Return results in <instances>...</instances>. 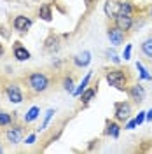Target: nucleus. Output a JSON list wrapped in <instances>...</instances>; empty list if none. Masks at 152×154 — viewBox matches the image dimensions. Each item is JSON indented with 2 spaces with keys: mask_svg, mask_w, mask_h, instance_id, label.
Listing matches in <instances>:
<instances>
[{
  "mask_svg": "<svg viewBox=\"0 0 152 154\" xmlns=\"http://www.w3.org/2000/svg\"><path fill=\"white\" fill-rule=\"evenodd\" d=\"M136 70H138V79H142V81H152V74H149V70L143 67L142 61H136Z\"/></svg>",
  "mask_w": 152,
  "mask_h": 154,
  "instance_id": "nucleus-21",
  "label": "nucleus"
},
{
  "mask_svg": "<svg viewBox=\"0 0 152 154\" xmlns=\"http://www.w3.org/2000/svg\"><path fill=\"white\" fill-rule=\"evenodd\" d=\"M5 96H7V100L12 102V103H23V100H25V96H23V91L19 89L18 84H7L5 86Z\"/></svg>",
  "mask_w": 152,
  "mask_h": 154,
  "instance_id": "nucleus-6",
  "label": "nucleus"
},
{
  "mask_svg": "<svg viewBox=\"0 0 152 154\" xmlns=\"http://www.w3.org/2000/svg\"><path fill=\"white\" fill-rule=\"evenodd\" d=\"M91 75H93V72L89 70V72H87V74H86V75L82 77L81 84H79V86H77L75 89H74V93H72V95H74V96H81V93H82V91H84L86 88L89 86V81H91Z\"/></svg>",
  "mask_w": 152,
  "mask_h": 154,
  "instance_id": "nucleus-16",
  "label": "nucleus"
},
{
  "mask_svg": "<svg viewBox=\"0 0 152 154\" xmlns=\"http://www.w3.org/2000/svg\"><path fill=\"white\" fill-rule=\"evenodd\" d=\"M44 48H46L47 53L54 54L58 49H59V38H58L56 35H53V33H51V35L47 37V40H46V46H44Z\"/></svg>",
  "mask_w": 152,
  "mask_h": 154,
  "instance_id": "nucleus-15",
  "label": "nucleus"
},
{
  "mask_svg": "<svg viewBox=\"0 0 152 154\" xmlns=\"http://www.w3.org/2000/svg\"><path fill=\"white\" fill-rule=\"evenodd\" d=\"M142 53H143V56L147 58V60L152 61V37L145 38V40L142 42Z\"/></svg>",
  "mask_w": 152,
  "mask_h": 154,
  "instance_id": "nucleus-19",
  "label": "nucleus"
},
{
  "mask_svg": "<svg viewBox=\"0 0 152 154\" xmlns=\"http://www.w3.org/2000/svg\"><path fill=\"white\" fill-rule=\"evenodd\" d=\"M126 33L128 32H124V30H121L119 26H108V30H107V37H108V40H110V44H112V48H117V46H121L124 40H126Z\"/></svg>",
  "mask_w": 152,
  "mask_h": 154,
  "instance_id": "nucleus-4",
  "label": "nucleus"
},
{
  "mask_svg": "<svg viewBox=\"0 0 152 154\" xmlns=\"http://www.w3.org/2000/svg\"><path fill=\"white\" fill-rule=\"evenodd\" d=\"M145 121H152V109L147 110V114H145Z\"/></svg>",
  "mask_w": 152,
  "mask_h": 154,
  "instance_id": "nucleus-31",
  "label": "nucleus"
},
{
  "mask_svg": "<svg viewBox=\"0 0 152 154\" xmlns=\"http://www.w3.org/2000/svg\"><path fill=\"white\" fill-rule=\"evenodd\" d=\"M4 53H5V49H4V44H0V56H2Z\"/></svg>",
  "mask_w": 152,
  "mask_h": 154,
  "instance_id": "nucleus-32",
  "label": "nucleus"
},
{
  "mask_svg": "<svg viewBox=\"0 0 152 154\" xmlns=\"http://www.w3.org/2000/svg\"><path fill=\"white\" fill-rule=\"evenodd\" d=\"M74 63H75L79 68H86L91 63V53H89V51H82L81 54L74 56Z\"/></svg>",
  "mask_w": 152,
  "mask_h": 154,
  "instance_id": "nucleus-13",
  "label": "nucleus"
},
{
  "mask_svg": "<svg viewBox=\"0 0 152 154\" xmlns=\"http://www.w3.org/2000/svg\"><path fill=\"white\" fill-rule=\"evenodd\" d=\"M131 112H133V107H131L129 102L124 100V102H115L114 103V117L117 121H121V123L128 121Z\"/></svg>",
  "mask_w": 152,
  "mask_h": 154,
  "instance_id": "nucleus-3",
  "label": "nucleus"
},
{
  "mask_svg": "<svg viewBox=\"0 0 152 154\" xmlns=\"http://www.w3.org/2000/svg\"><path fill=\"white\" fill-rule=\"evenodd\" d=\"M96 93H98V82H96V86H93V88H86L84 91L81 93V96H79V98H81V102H82L84 105H87V103L95 98Z\"/></svg>",
  "mask_w": 152,
  "mask_h": 154,
  "instance_id": "nucleus-14",
  "label": "nucleus"
},
{
  "mask_svg": "<svg viewBox=\"0 0 152 154\" xmlns=\"http://www.w3.org/2000/svg\"><path fill=\"white\" fill-rule=\"evenodd\" d=\"M12 53H14V58H16L18 61H26V60H30V56H32L28 49L21 46V42H14V49H12Z\"/></svg>",
  "mask_w": 152,
  "mask_h": 154,
  "instance_id": "nucleus-12",
  "label": "nucleus"
},
{
  "mask_svg": "<svg viewBox=\"0 0 152 154\" xmlns=\"http://www.w3.org/2000/svg\"><path fill=\"white\" fill-rule=\"evenodd\" d=\"M49 84H51V81H49V77L44 72H32L26 77V86H28L30 93H33V95L44 93L49 88Z\"/></svg>",
  "mask_w": 152,
  "mask_h": 154,
  "instance_id": "nucleus-2",
  "label": "nucleus"
},
{
  "mask_svg": "<svg viewBox=\"0 0 152 154\" xmlns=\"http://www.w3.org/2000/svg\"><path fill=\"white\" fill-rule=\"evenodd\" d=\"M0 152H4V147H2V145H0Z\"/></svg>",
  "mask_w": 152,
  "mask_h": 154,
  "instance_id": "nucleus-33",
  "label": "nucleus"
},
{
  "mask_svg": "<svg viewBox=\"0 0 152 154\" xmlns=\"http://www.w3.org/2000/svg\"><path fill=\"white\" fill-rule=\"evenodd\" d=\"M131 51H133V46H131V44H126V48H124V53H123L124 61L131 60Z\"/></svg>",
  "mask_w": 152,
  "mask_h": 154,
  "instance_id": "nucleus-26",
  "label": "nucleus"
},
{
  "mask_svg": "<svg viewBox=\"0 0 152 154\" xmlns=\"http://www.w3.org/2000/svg\"><path fill=\"white\" fill-rule=\"evenodd\" d=\"M82 2H84V5H86V7H87V9H89V7H91V5H93V4H95L96 0H82Z\"/></svg>",
  "mask_w": 152,
  "mask_h": 154,
  "instance_id": "nucleus-30",
  "label": "nucleus"
},
{
  "mask_svg": "<svg viewBox=\"0 0 152 154\" xmlns=\"http://www.w3.org/2000/svg\"><path fill=\"white\" fill-rule=\"evenodd\" d=\"M54 109L51 107V109H47V112H46V116H44V121H42V125L38 126V131H42V130H46L47 128V125L51 123V119H53V116H54Z\"/></svg>",
  "mask_w": 152,
  "mask_h": 154,
  "instance_id": "nucleus-22",
  "label": "nucleus"
},
{
  "mask_svg": "<svg viewBox=\"0 0 152 154\" xmlns=\"http://www.w3.org/2000/svg\"><path fill=\"white\" fill-rule=\"evenodd\" d=\"M105 79L108 82V86L115 88L119 91H128L129 88V70H123V68H110L105 72Z\"/></svg>",
  "mask_w": 152,
  "mask_h": 154,
  "instance_id": "nucleus-1",
  "label": "nucleus"
},
{
  "mask_svg": "<svg viewBox=\"0 0 152 154\" xmlns=\"http://www.w3.org/2000/svg\"><path fill=\"white\" fill-rule=\"evenodd\" d=\"M38 18L44 19V21H53V9H51V5L49 4H44V5H40L38 7Z\"/></svg>",
  "mask_w": 152,
  "mask_h": 154,
  "instance_id": "nucleus-17",
  "label": "nucleus"
},
{
  "mask_svg": "<svg viewBox=\"0 0 152 154\" xmlns=\"http://www.w3.org/2000/svg\"><path fill=\"white\" fill-rule=\"evenodd\" d=\"M12 119L14 116L5 112V110H0V126H11L12 125Z\"/></svg>",
  "mask_w": 152,
  "mask_h": 154,
  "instance_id": "nucleus-23",
  "label": "nucleus"
},
{
  "mask_svg": "<svg viewBox=\"0 0 152 154\" xmlns=\"http://www.w3.org/2000/svg\"><path fill=\"white\" fill-rule=\"evenodd\" d=\"M136 121H135V119H128V123H126V125H124V130H135V128H136Z\"/></svg>",
  "mask_w": 152,
  "mask_h": 154,
  "instance_id": "nucleus-29",
  "label": "nucleus"
},
{
  "mask_svg": "<svg viewBox=\"0 0 152 154\" xmlns=\"http://www.w3.org/2000/svg\"><path fill=\"white\" fill-rule=\"evenodd\" d=\"M119 2L121 0H107L103 5V12L107 18H112L114 19L117 14H119Z\"/></svg>",
  "mask_w": 152,
  "mask_h": 154,
  "instance_id": "nucleus-11",
  "label": "nucleus"
},
{
  "mask_svg": "<svg viewBox=\"0 0 152 154\" xmlns=\"http://www.w3.org/2000/svg\"><path fill=\"white\" fill-rule=\"evenodd\" d=\"M32 25H33V21L28 18V16H16L14 21H12V26L16 32H21V33H25V32H28L32 28Z\"/></svg>",
  "mask_w": 152,
  "mask_h": 154,
  "instance_id": "nucleus-9",
  "label": "nucleus"
},
{
  "mask_svg": "<svg viewBox=\"0 0 152 154\" xmlns=\"http://www.w3.org/2000/svg\"><path fill=\"white\" fill-rule=\"evenodd\" d=\"M38 116H40V107L38 105H33V107H30V110L25 114V117H23V121L28 125V123H33L35 119H37Z\"/></svg>",
  "mask_w": 152,
  "mask_h": 154,
  "instance_id": "nucleus-18",
  "label": "nucleus"
},
{
  "mask_svg": "<svg viewBox=\"0 0 152 154\" xmlns=\"http://www.w3.org/2000/svg\"><path fill=\"white\" fill-rule=\"evenodd\" d=\"M35 142H37V133H30L28 137L25 138V144L26 145H33Z\"/></svg>",
  "mask_w": 152,
  "mask_h": 154,
  "instance_id": "nucleus-28",
  "label": "nucleus"
},
{
  "mask_svg": "<svg viewBox=\"0 0 152 154\" xmlns=\"http://www.w3.org/2000/svg\"><path fill=\"white\" fill-rule=\"evenodd\" d=\"M23 137H25V128L21 125H12L5 131V138H7V142H11V144H19L23 140Z\"/></svg>",
  "mask_w": 152,
  "mask_h": 154,
  "instance_id": "nucleus-5",
  "label": "nucleus"
},
{
  "mask_svg": "<svg viewBox=\"0 0 152 154\" xmlns=\"http://www.w3.org/2000/svg\"><path fill=\"white\" fill-rule=\"evenodd\" d=\"M63 89L67 91V93H74V89H75V82H74V77L72 75H67L63 79Z\"/></svg>",
  "mask_w": 152,
  "mask_h": 154,
  "instance_id": "nucleus-24",
  "label": "nucleus"
},
{
  "mask_svg": "<svg viewBox=\"0 0 152 154\" xmlns=\"http://www.w3.org/2000/svg\"><path fill=\"white\" fill-rule=\"evenodd\" d=\"M114 25L119 26L121 30H124V32H129V30L135 26L133 14H117L114 18Z\"/></svg>",
  "mask_w": 152,
  "mask_h": 154,
  "instance_id": "nucleus-7",
  "label": "nucleus"
},
{
  "mask_svg": "<svg viewBox=\"0 0 152 154\" xmlns=\"http://www.w3.org/2000/svg\"><path fill=\"white\" fill-rule=\"evenodd\" d=\"M150 18H152V7H150Z\"/></svg>",
  "mask_w": 152,
  "mask_h": 154,
  "instance_id": "nucleus-34",
  "label": "nucleus"
},
{
  "mask_svg": "<svg viewBox=\"0 0 152 154\" xmlns=\"http://www.w3.org/2000/svg\"><path fill=\"white\" fill-rule=\"evenodd\" d=\"M145 114H147V110H140V112H138V116L135 117V121H136V125H138V126L145 123Z\"/></svg>",
  "mask_w": 152,
  "mask_h": 154,
  "instance_id": "nucleus-27",
  "label": "nucleus"
},
{
  "mask_svg": "<svg viewBox=\"0 0 152 154\" xmlns=\"http://www.w3.org/2000/svg\"><path fill=\"white\" fill-rule=\"evenodd\" d=\"M121 125H119V121L114 119V121H107L105 123V130H103V135L105 137H110V138H117L119 135H121Z\"/></svg>",
  "mask_w": 152,
  "mask_h": 154,
  "instance_id": "nucleus-10",
  "label": "nucleus"
},
{
  "mask_svg": "<svg viewBox=\"0 0 152 154\" xmlns=\"http://www.w3.org/2000/svg\"><path fill=\"white\" fill-rule=\"evenodd\" d=\"M128 95L133 100L135 103H142L145 100V88L140 84V82H135V84H129L128 88Z\"/></svg>",
  "mask_w": 152,
  "mask_h": 154,
  "instance_id": "nucleus-8",
  "label": "nucleus"
},
{
  "mask_svg": "<svg viewBox=\"0 0 152 154\" xmlns=\"http://www.w3.org/2000/svg\"><path fill=\"white\" fill-rule=\"evenodd\" d=\"M135 7L129 0H121L119 2V14H133Z\"/></svg>",
  "mask_w": 152,
  "mask_h": 154,
  "instance_id": "nucleus-20",
  "label": "nucleus"
},
{
  "mask_svg": "<svg viewBox=\"0 0 152 154\" xmlns=\"http://www.w3.org/2000/svg\"><path fill=\"white\" fill-rule=\"evenodd\" d=\"M105 54H107V58H108L112 63H115V65H119V63H121V56L115 53L114 49H107V53H105Z\"/></svg>",
  "mask_w": 152,
  "mask_h": 154,
  "instance_id": "nucleus-25",
  "label": "nucleus"
}]
</instances>
